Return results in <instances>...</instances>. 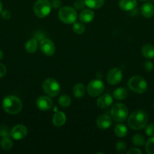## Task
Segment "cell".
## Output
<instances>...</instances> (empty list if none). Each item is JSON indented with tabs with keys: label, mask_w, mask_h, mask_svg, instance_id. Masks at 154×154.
Returning <instances> with one entry per match:
<instances>
[{
	"label": "cell",
	"mask_w": 154,
	"mask_h": 154,
	"mask_svg": "<svg viewBox=\"0 0 154 154\" xmlns=\"http://www.w3.org/2000/svg\"><path fill=\"white\" fill-rule=\"evenodd\" d=\"M148 116L144 111L137 110L134 111L128 118V125L134 130H140L147 124Z\"/></svg>",
	"instance_id": "cell-1"
},
{
	"label": "cell",
	"mask_w": 154,
	"mask_h": 154,
	"mask_svg": "<svg viewBox=\"0 0 154 154\" xmlns=\"http://www.w3.org/2000/svg\"><path fill=\"white\" fill-rule=\"evenodd\" d=\"M2 108L6 113L14 115L21 112L23 108V104L19 98L10 95L5 97L3 99Z\"/></svg>",
	"instance_id": "cell-2"
},
{
	"label": "cell",
	"mask_w": 154,
	"mask_h": 154,
	"mask_svg": "<svg viewBox=\"0 0 154 154\" xmlns=\"http://www.w3.org/2000/svg\"><path fill=\"white\" fill-rule=\"evenodd\" d=\"M58 17L63 23L72 24L76 21L77 11L74 8L64 6L59 10Z\"/></svg>",
	"instance_id": "cell-3"
},
{
	"label": "cell",
	"mask_w": 154,
	"mask_h": 154,
	"mask_svg": "<svg viewBox=\"0 0 154 154\" xmlns=\"http://www.w3.org/2000/svg\"><path fill=\"white\" fill-rule=\"evenodd\" d=\"M128 86L133 92L139 94L145 93L148 87L146 80L139 75H135L130 78L128 81Z\"/></svg>",
	"instance_id": "cell-4"
},
{
	"label": "cell",
	"mask_w": 154,
	"mask_h": 154,
	"mask_svg": "<svg viewBox=\"0 0 154 154\" xmlns=\"http://www.w3.org/2000/svg\"><path fill=\"white\" fill-rule=\"evenodd\" d=\"M111 117L116 122H123L128 118V109L125 104L116 103L112 107Z\"/></svg>",
	"instance_id": "cell-5"
},
{
	"label": "cell",
	"mask_w": 154,
	"mask_h": 154,
	"mask_svg": "<svg viewBox=\"0 0 154 154\" xmlns=\"http://www.w3.org/2000/svg\"><path fill=\"white\" fill-rule=\"evenodd\" d=\"M42 90L47 96L50 97H55L60 93V86L54 78H47L42 84Z\"/></svg>",
	"instance_id": "cell-6"
},
{
	"label": "cell",
	"mask_w": 154,
	"mask_h": 154,
	"mask_svg": "<svg viewBox=\"0 0 154 154\" xmlns=\"http://www.w3.org/2000/svg\"><path fill=\"white\" fill-rule=\"evenodd\" d=\"M51 8V3L48 0H37L33 6V11L38 17L44 18L49 14Z\"/></svg>",
	"instance_id": "cell-7"
},
{
	"label": "cell",
	"mask_w": 154,
	"mask_h": 154,
	"mask_svg": "<svg viewBox=\"0 0 154 154\" xmlns=\"http://www.w3.org/2000/svg\"><path fill=\"white\" fill-rule=\"evenodd\" d=\"M104 88H105V87H104V84L102 81L95 79L89 82L86 90H87L89 96L95 97V96H98L101 93H103V92L104 91Z\"/></svg>",
	"instance_id": "cell-8"
},
{
	"label": "cell",
	"mask_w": 154,
	"mask_h": 154,
	"mask_svg": "<svg viewBox=\"0 0 154 154\" xmlns=\"http://www.w3.org/2000/svg\"><path fill=\"white\" fill-rule=\"evenodd\" d=\"M39 48H40L42 54H45V56H48V57L53 56L55 53V45H54V42L49 38H45L42 41H40Z\"/></svg>",
	"instance_id": "cell-9"
},
{
	"label": "cell",
	"mask_w": 154,
	"mask_h": 154,
	"mask_svg": "<svg viewBox=\"0 0 154 154\" xmlns=\"http://www.w3.org/2000/svg\"><path fill=\"white\" fill-rule=\"evenodd\" d=\"M122 80V72L118 68H113L108 72L107 75V81L111 85H116Z\"/></svg>",
	"instance_id": "cell-10"
},
{
	"label": "cell",
	"mask_w": 154,
	"mask_h": 154,
	"mask_svg": "<svg viewBox=\"0 0 154 154\" xmlns=\"http://www.w3.org/2000/svg\"><path fill=\"white\" fill-rule=\"evenodd\" d=\"M27 135V129L25 126L21 124L16 125L11 130V136L14 140L24 139Z\"/></svg>",
	"instance_id": "cell-11"
},
{
	"label": "cell",
	"mask_w": 154,
	"mask_h": 154,
	"mask_svg": "<svg viewBox=\"0 0 154 154\" xmlns=\"http://www.w3.org/2000/svg\"><path fill=\"white\" fill-rule=\"evenodd\" d=\"M36 106L41 111H48L53 106V102L48 96H39L36 100Z\"/></svg>",
	"instance_id": "cell-12"
},
{
	"label": "cell",
	"mask_w": 154,
	"mask_h": 154,
	"mask_svg": "<svg viewBox=\"0 0 154 154\" xmlns=\"http://www.w3.org/2000/svg\"><path fill=\"white\" fill-rule=\"evenodd\" d=\"M96 124L101 129H107L112 125V118L107 114H101L96 120Z\"/></svg>",
	"instance_id": "cell-13"
},
{
	"label": "cell",
	"mask_w": 154,
	"mask_h": 154,
	"mask_svg": "<svg viewBox=\"0 0 154 154\" xmlns=\"http://www.w3.org/2000/svg\"><path fill=\"white\" fill-rule=\"evenodd\" d=\"M113 98L111 95L108 94H104L98 98L97 100V105L98 108H107L113 104Z\"/></svg>",
	"instance_id": "cell-14"
},
{
	"label": "cell",
	"mask_w": 154,
	"mask_h": 154,
	"mask_svg": "<svg viewBox=\"0 0 154 154\" xmlns=\"http://www.w3.org/2000/svg\"><path fill=\"white\" fill-rule=\"evenodd\" d=\"M79 18L83 23H88L91 22L95 18V13L91 9H83L79 16Z\"/></svg>",
	"instance_id": "cell-15"
},
{
	"label": "cell",
	"mask_w": 154,
	"mask_h": 154,
	"mask_svg": "<svg viewBox=\"0 0 154 154\" xmlns=\"http://www.w3.org/2000/svg\"><path fill=\"white\" fill-rule=\"evenodd\" d=\"M66 121V117L64 113L62 112V111H56L55 114L53 116V124L57 127H60L65 124Z\"/></svg>",
	"instance_id": "cell-16"
},
{
	"label": "cell",
	"mask_w": 154,
	"mask_h": 154,
	"mask_svg": "<svg viewBox=\"0 0 154 154\" xmlns=\"http://www.w3.org/2000/svg\"><path fill=\"white\" fill-rule=\"evenodd\" d=\"M140 12L144 17L151 18L154 15V5L150 2L144 3L142 5Z\"/></svg>",
	"instance_id": "cell-17"
},
{
	"label": "cell",
	"mask_w": 154,
	"mask_h": 154,
	"mask_svg": "<svg viewBox=\"0 0 154 154\" xmlns=\"http://www.w3.org/2000/svg\"><path fill=\"white\" fill-rule=\"evenodd\" d=\"M119 6L122 11H130L134 10L137 6V0H120Z\"/></svg>",
	"instance_id": "cell-18"
},
{
	"label": "cell",
	"mask_w": 154,
	"mask_h": 154,
	"mask_svg": "<svg viewBox=\"0 0 154 154\" xmlns=\"http://www.w3.org/2000/svg\"><path fill=\"white\" fill-rule=\"evenodd\" d=\"M141 53L145 58L148 60L154 58V48L152 45L146 44L141 48Z\"/></svg>",
	"instance_id": "cell-19"
},
{
	"label": "cell",
	"mask_w": 154,
	"mask_h": 154,
	"mask_svg": "<svg viewBox=\"0 0 154 154\" xmlns=\"http://www.w3.org/2000/svg\"><path fill=\"white\" fill-rule=\"evenodd\" d=\"M38 40L35 38L30 39L29 41H27V43L25 45V49L27 51V53L29 54H34L36 52L38 49Z\"/></svg>",
	"instance_id": "cell-20"
},
{
	"label": "cell",
	"mask_w": 154,
	"mask_h": 154,
	"mask_svg": "<svg viewBox=\"0 0 154 154\" xmlns=\"http://www.w3.org/2000/svg\"><path fill=\"white\" fill-rule=\"evenodd\" d=\"M72 92H73V95L75 98L80 99V98H82L85 94L86 88L82 84L79 83V84H76L74 86Z\"/></svg>",
	"instance_id": "cell-21"
},
{
	"label": "cell",
	"mask_w": 154,
	"mask_h": 154,
	"mask_svg": "<svg viewBox=\"0 0 154 154\" xmlns=\"http://www.w3.org/2000/svg\"><path fill=\"white\" fill-rule=\"evenodd\" d=\"M87 7L91 9H98L104 5L105 0H84Z\"/></svg>",
	"instance_id": "cell-22"
},
{
	"label": "cell",
	"mask_w": 154,
	"mask_h": 154,
	"mask_svg": "<svg viewBox=\"0 0 154 154\" xmlns=\"http://www.w3.org/2000/svg\"><path fill=\"white\" fill-rule=\"evenodd\" d=\"M128 96V92L123 87H119L113 91V98L116 100H123Z\"/></svg>",
	"instance_id": "cell-23"
},
{
	"label": "cell",
	"mask_w": 154,
	"mask_h": 154,
	"mask_svg": "<svg viewBox=\"0 0 154 154\" xmlns=\"http://www.w3.org/2000/svg\"><path fill=\"white\" fill-rule=\"evenodd\" d=\"M115 135L119 138H124L128 134V129L126 126L123 124L116 125L114 129Z\"/></svg>",
	"instance_id": "cell-24"
},
{
	"label": "cell",
	"mask_w": 154,
	"mask_h": 154,
	"mask_svg": "<svg viewBox=\"0 0 154 154\" xmlns=\"http://www.w3.org/2000/svg\"><path fill=\"white\" fill-rule=\"evenodd\" d=\"M132 142L134 145L138 146V147H141L145 144V138L140 134H135L132 138Z\"/></svg>",
	"instance_id": "cell-25"
},
{
	"label": "cell",
	"mask_w": 154,
	"mask_h": 154,
	"mask_svg": "<svg viewBox=\"0 0 154 154\" xmlns=\"http://www.w3.org/2000/svg\"><path fill=\"white\" fill-rule=\"evenodd\" d=\"M58 104L62 108H68L71 104V99L66 95H62L58 99Z\"/></svg>",
	"instance_id": "cell-26"
},
{
	"label": "cell",
	"mask_w": 154,
	"mask_h": 154,
	"mask_svg": "<svg viewBox=\"0 0 154 154\" xmlns=\"http://www.w3.org/2000/svg\"><path fill=\"white\" fill-rule=\"evenodd\" d=\"M1 147L3 150H9L12 148L13 147V142L9 138V137H6V138H2L1 141Z\"/></svg>",
	"instance_id": "cell-27"
},
{
	"label": "cell",
	"mask_w": 154,
	"mask_h": 154,
	"mask_svg": "<svg viewBox=\"0 0 154 154\" xmlns=\"http://www.w3.org/2000/svg\"><path fill=\"white\" fill-rule=\"evenodd\" d=\"M72 30H73V32L75 34L81 35L85 30V27L83 23L75 22L73 23V26H72Z\"/></svg>",
	"instance_id": "cell-28"
},
{
	"label": "cell",
	"mask_w": 154,
	"mask_h": 154,
	"mask_svg": "<svg viewBox=\"0 0 154 154\" xmlns=\"http://www.w3.org/2000/svg\"><path fill=\"white\" fill-rule=\"evenodd\" d=\"M145 149L148 154H154V136L151 137L145 143Z\"/></svg>",
	"instance_id": "cell-29"
},
{
	"label": "cell",
	"mask_w": 154,
	"mask_h": 154,
	"mask_svg": "<svg viewBox=\"0 0 154 154\" xmlns=\"http://www.w3.org/2000/svg\"><path fill=\"white\" fill-rule=\"evenodd\" d=\"M11 136V130L6 126H0V137L6 138Z\"/></svg>",
	"instance_id": "cell-30"
},
{
	"label": "cell",
	"mask_w": 154,
	"mask_h": 154,
	"mask_svg": "<svg viewBox=\"0 0 154 154\" xmlns=\"http://www.w3.org/2000/svg\"><path fill=\"white\" fill-rule=\"evenodd\" d=\"M145 133L147 136L152 137L154 136V124L153 123H149L146 125L145 126Z\"/></svg>",
	"instance_id": "cell-31"
},
{
	"label": "cell",
	"mask_w": 154,
	"mask_h": 154,
	"mask_svg": "<svg viewBox=\"0 0 154 154\" xmlns=\"http://www.w3.org/2000/svg\"><path fill=\"white\" fill-rule=\"evenodd\" d=\"M116 148L118 153H124V152H125V150H126V144H125L124 141H119V142L116 144Z\"/></svg>",
	"instance_id": "cell-32"
},
{
	"label": "cell",
	"mask_w": 154,
	"mask_h": 154,
	"mask_svg": "<svg viewBox=\"0 0 154 154\" xmlns=\"http://www.w3.org/2000/svg\"><path fill=\"white\" fill-rule=\"evenodd\" d=\"M85 4L84 0H76L74 3V7L75 10H83L85 8Z\"/></svg>",
	"instance_id": "cell-33"
},
{
	"label": "cell",
	"mask_w": 154,
	"mask_h": 154,
	"mask_svg": "<svg viewBox=\"0 0 154 154\" xmlns=\"http://www.w3.org/2000/svg\"><path fill=\"white\" fill-rule=\"evenodd\" d=\"M143 68H144L145 71L147 72H152V69H153L154 66H153V63L150 61H146L143 64Z\"/></svg>",
	"instance_id": "cell-34"
},
{
	"label": "cell",
	"mask_w": 154,
	"mask_h": 154,
	"mask_svg": "<svg viewBox=\"0 0 154 154\" xmlns=\"http://www.w3.org/2000/svg\"><path fill=\"white\" fill-rule=\"evenodd\" d=\"M1 15L2 17L4 20H9L11 18V12L9 11L8 10H7V9L2 11Z\"/></svg>",
	"instance_id": "cell-35"
},
{
	"label": "cell",
	"mask_w": 154,
	"mask_h": 154,
	"mask_svg": "<svg viewBox=\"0 0 154 154\" xmlns=\"http://www.w3.org/2000/svg\"><path fill=\"white\" fill-rule=\"evenodd\" d=\"M7 73V69L2 63H0V78H3Z\"/></svg>",
	"instance_id": "cell-36"
},
{
	"label": "cell",
	"mask_w": 154,
	"mask_h": 154,
	"mask_svg": "<svg viewBox=\"0 0 154 154\" xmlns=\"http://www.w3.org/2000/svg\"><path fill=\"white\" fill-rule=\"evenodd\" d=\"M126 153L128 154H141L142 151L140 149L134 147V148H131L130 149V150H128Z\"/></svg>",
	"instance_id": "cell-37"
},
{
	"label": "cell",
	"mask_w": 154,
	"mask_h": 154,
	"mask_svg": "<svg viewBox=\"0 0 154 154\" xmlns=\"http://www.w3.org/2000/svg\"><path fill=\"white\" fill-rule=\"evenodd\" d=\"M35 38H36L37 40H39V41H42V39L45 38V34H44L43 32H42V31H39L37 32L35 34Z\"/></svg>",
	"instance_id": "cell-38"
},
{
	"label": "cell",
	"mask_w": 154,
	"mask_h": 154,
	"mask_svg": "<svg viewBox=\"0 0 154 154\" xmlns=\"http://www.w3.org/2000/svg\"><path fill=\"white\" fill-rule=\"evenodd\" d=\"M51 6L54 8H58L59 7L61 6V2L60 0H53V2H51Z\"/></svg>",
	"instance_id": "cell-39"
},
{
	"label": "cell",
	"mask_w": 154,
	"mask_h": 154,
	"mask_svg": "<svg viewBox=\"0 0 154 154\" xmlns=\"http://www.w3.org/2000/svg\"><path fill=\"white\" fill-rule=\"evenodd\" d=\"M2 58H3V52L2 50H0V60H2Z\"/></svg>",
	"instance_id": "cell-40"
},
{
	"label": "cell",
	"mask_w": 154,
	"mask_h": 154,
	"mask_svg": "<svg viewBox=\"0 0 154 154\" xmlns=\"http://www.w3.org/2000/svg\"><path fill=\"white\" fill-rule=\"evenodd\" d=\"M2 11V3L1 0H0V13H1Z\"/></svg>",
	"instance_id": "cell-41"
},
{
	"label": "cell",
	"mask_w": 154,
	"mask_h": 154,
	"mask_svg": "<svg viewBox=\"0 0 154 154\" xmlns=\"http://www.w3.org/2000/svg\"><path fill=\"white\" fill-rule=\"evenodd\" d=\"M140 1H147V0H140Z\"/></svg>",
	"instance_id": "cell-42"
},
{
	"label": "cell",
	"mask_w": 154,
	"mask_h": 154,
	"mask_svg": "<svg viewBox=\"0 0 154 154\" xmlns=\"http://www.w3.org/2000/svg\"><path fill=\"white\" fill-rule=\"evenodd\" d=\"M153 106H154V103H153Z\"/></svg>",
	"instance_id": "cell-43"
}]
</instances>
